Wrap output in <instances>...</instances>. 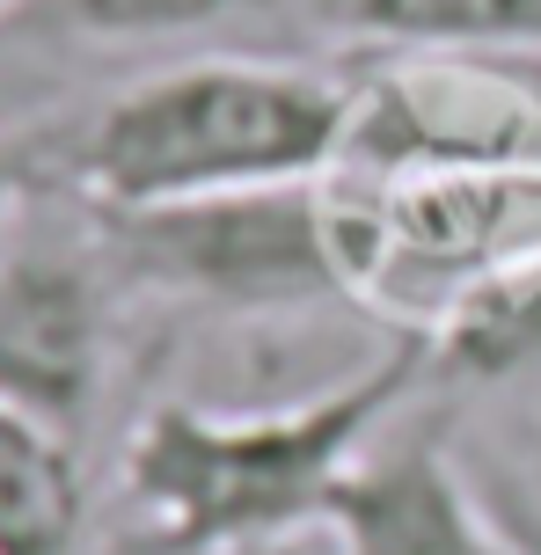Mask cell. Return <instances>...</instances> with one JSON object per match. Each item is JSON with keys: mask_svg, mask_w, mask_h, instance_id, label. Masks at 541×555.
<instances>
[{"mask_svg": "<svg viewBox=\"0 0 541 555\" xmlns=\"http://www.w3.org/2000/svg\"><path fill=\"white\" fill-rule=\"evenodd\" d=\"M359 111V81L263 52H212L162 66L117 95L23 132L37 197L81 212H146L191 197H242L322 183Z\"/></svg>", "mask_w": 541, "mask_h": 555, "instance_id": "obj_1", "label": "cell"}, {"mask_svg": "<svg viewBox=\"0 0 541 555\" xmlns=\"http://www.w3.org/2000/svg\"><path fill=\"white\" fill-rule=\"evenodd\" d=\"M431 388L417 336H388L330 388L263 410L154 402L117 453L125 555H285L344 468Z\"/></svg>", "mask_w": 541, "mask_h": 555, "instance_id": "obj_2", "label": "cell"}, {"mask_svg": "<svg viewBox=\"0 0 541 555\" xmlns=\"http://www.w3.org/2000/svg\"><path fill=\"white\" fill-rule=\"evenodd\" d=\"M81 220L95 227L125 293L249 314V322L351 307L337 242H330V212H322V183L191 197V205H146V212H81Z\"/></svg>", "mask_w": 541, "mask_h": 555, "instance_id": "obj_3", "label": "cell"}, {"mask_svg": "<svg viewBox=\"0 0 541 555\" xmlns=\"http://www.w3.org/2000/svg\"><path fill=\"white\" fill-rule=\"evenodd\" d=\"M117 300L125 285L81 212L15 227L0 242V402L81 446L117 373Z\"/></svg>", "mask_w": 541, "mask_h": 555, "instance_id": "obj_4", "label": "cell"}, {"mask_svg": "<svg viewBox=\"0 0 541 555\" xmlns=\"http://www.w3.org/2000/svg\"><path fill=\"white\" fill-rule=\"evenodd\" d=\"M396 424L322 498L314 541H330V555H513L461 468L454 416L431 410L417 431H396Z\"/></svg>", "mask_w": 541, "mask_h": 555, "instance_id": "obj_5", "label": "cell"}, {"mask_svg": "<svg viewBox=\"0 0 541 555\" xmlns=\"http://www.w3.org/2000/svg\"><path fill=\"white\" fill-rule=\"evenodd\" d=\"M431 388L461 395H541V256L484 278L425 336Z\"/></svg>", "mask_w": 541, "mask_h": 555, "instance_id": "obj_6", "label": "cell"}, {"mask_svg": "<svg viewBox=\"0 0 541 555\" xmlns=\"http://www.w3.org/2000/svg\"><path fill=\"white\" fill-rule=\"evenodd\" d=\"M0 555H95L81 446L0 402Z\"/></svg>", "mask_w": 541, "mask_h": 555, "instance_id": "obj_7", "label": "cell"}, {"mask_svg": "<svg viewBox=\"0 0 541 555\" xmlns=\"http://www.w3.org/2000/svg\"><path fill=\"white\" fill-rule=\"evenodd\" d=\"M314 15L351 37H388L402 52L541 44V0H314Z\"/></svg>", "mask_w": 541, "mask_h": 555, "instance_id": "obj_8", "label": "cell"}, {"mask_svg": "<svg viewBox=\"0 0 541 555\" xmlns=\"http://www.w3.org/2000/svg\"><path fill=\"white\" fill-rule=\"evenodd\" d=\"M519 439L513 446L505 431H468L461 446V468H468V482H476V498H484V512L498 519V533H505V548L513 555H541V395H527V410H519Z\"/></svg>", "mask_w": 541, "mask_h": 555, "instance_id": "obj_9", "label": "cell"}, {"mask_svg": "<svg viewBox=\"0 0 541 555\" xmlns=\"http://www.w3.org/2000/svg\"><path fill=\"white\" fill-rule=\"evenodd\" d=\"M59 37L81 44H169V37H198L212 23L257 15L271 0H29Z\"/></svg>", "mask_w": 541, "mask_h": 555, "instance_id": "obj_10", "label": "cell"}, {"mask_svg": "<svg viewBox=\"0 0 541 555\" xmlns=\"http://www.w3.org/2000/svg\"><path fill=\"white\" fill-rule=\"evenodd\" d=\"M23 205H29V168H23V146L0 132V242L23 227Z\"/></svg>", "mask_w": 541, "mask_h": 555, "instance_id": "obj_11", "label": "cell"}, {"mask_svg": "<svg viewBox=\"0 0 541 555\" xmlns=\"http://www.w3.org/2000/svg\"><path fill=\"white\" fill-rule=\"evenodd\" d=\"M23 8H29V0H0V23H8V15H23Z\"/></svg>", "mask_w": 541, "mask_h": 555, "instance_id": "obj_12", "label": "cell"}]
</instances>
